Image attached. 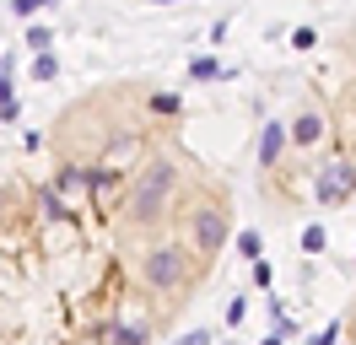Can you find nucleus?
<instances>
[{
    "label": "nucleus",
    "mask_w": 356,
    "mask_h": 345,
    "mask_svg": "<svg viewBox=\"0 0 356 345\" xmlns=\"http://www.w3.org/2000/svg\"><path fill=\"white\" fill-rule=\"evenodd\" d=\"M173 189H178V168H173V162L140 168V172H135V184H130V221H135V227H152L156 216L168 211Z\"/></svg>",
    "instance_id": "f257e3e1"
},
{
    "label": "nucleus",
    "mask_w": 356,
    "mask_h": 345,
    "mask_svg": "<svg viewBox=\"0 0 356 345\" xmlns=\"http://www.w3.org/2000/svg\"><path fill=\"white\" fill-rule=\"evenodd\" d=\"M140 280H146L152 291H178V286L189 280V254H184L178 243H156L152 254H140Z\"/></svg>",
    "instance_id": "f03ea898"
},
{
    "label": "nucleus",
    "mask_w": 356,
    "mask_h": 345,
    "mask_svg": "<svg viewBox=\"0 0 356 345\" xmlns=\"http://www.w3.org/2000/svg\"><path fill=\"white\" fill-rule=\"evenodd\" d=\"M189 243H195V254H222V243H227V211L222 205H200L189 216Z\"/></svg>",
    "instance_id": "7ed1b4c3"
},
{
    "label": "nucleus",
    "mask_w": 356,
    "mask_h": 345,
    "mask_svg": "<svg viewBox=\"0 0 356 345\" xmlns=\"http://www.w3.org/2000/svg\"><path fill=\"white\" fill-rule=\"evenodd\" d=\"M356 194V168L351 162H324V168L313 172V200L318 205H340V200H351Z\"/></svg>",
    "instance_id": "20e7f679"
},
{
    "label": "nucleus",
    "mask_w": 356,
    "mask_h": 345,
    "mask_svg": "<svg viewBox=\"0 0 356 345\" xmlns=\"http://www.w3.org/2000/svg\"><path fill=\"white\" fill-rule=\"evenodd\" d=\"M97 184H103V178H97V172H87V168H65L60 172V178H54V194H60V200H87L92 189H97Z\"/></svg>",
    "instance_id": "39448f33"
},
{
    "label": "nucleus",
    "mask_w": 356,
    "mask_h": 345,
    "mask_svg": "<svg viewBox=\"0 0 356 345\" xmlns=\"http://www.w3.org/2000/svg\"><path fill=\"white\" fill-rule=\"evenodd\" d=\"M286 141H291V129H286V125H265V135H259V168H275Z\"/></svg>",
    "instance_id": "423d86ee"
},
{
    "label": "nucleus",
    "mask_w": 356,
    "mask_h": 345,
    "mask_svg": "<svg viewBox=\"0 0 356 345\" xmlns=\"http://www.w3.org/2000/svg\"><path fill=\"white\" fill-rule=\"evenodd\" d=\"M286 129H291V141H297V146H318V135H324V119H318L313 108H302V113H297Z\"/></svg>",
    "instance_id": "0eeeda50"
},
{
    "label": "nucleus",
    "mask_w": 356,
    "mask_h": 345,
    "mask_svg": "<svg viewBox=\"0 0 356 345\" xmlns=\"http://www.w3.org/2000/svg\"><path fill=\"white\" fill-rule=\"evenodd\" d=\"M103 340L108 345H152V335H146V329H130V323H113Z\"/></svg>",
    "instance_id": "6e6552de"
},
{
    "label": "nucleus",
    "mask_w": 356,
    "mask_h": 345,
    "mask_svg": "<svg viewBox=\"0 0 356 345\" xmlns=\"http://www.w3.org/2000/svg\"><path fill=\"white\" fill-rule=\"evenodd\" d=\"M38 211H44L49 221H60V216H70V211H65V200H60L54 189H44V194H38Z\"/></svg>",
    "instance_id": "1a4fd4ad"
},
{
    "label": "nucleus",
    "mask_w": 356,
    "mask_h": 345,
    "mask_svg": "<svg viewBox=\"0 0 356 345\" xmlns=\"http://www.w3.org/2000/svg\"><path fill=\"white\" fill-rule=\"evenodd\" d=\"M189 76H195V81H216V76H222V65L211 60V54H200V60L189 65Z\"/></svg>",
    "instance_id": "9d476101"
},
{
    "label": "nucleus",
    "mask_w": 356,
    "mask_h": 345,
    "mask_svg": "<svg viewBox=\"0 0 356 345\" xmlns=\"http://www.w3.org/2000/svg\"><path fill=\"white\" fill-rule=\"evenodd\" d=\"M33 76H38V81H54V76H60V60H54V49L33 60Z\"/></svg>",
    "instance_id": "9b49d317"
},
{
    "label": "nucleus",
    "mask_w": 356,
    "mask_h": 345,
    "mask_svg": "<svg viewBox=\"0 0 356 345\" xmlns=\"http://www.w3.org/2000/svg\"><path fill=\"white\" fill-rule=\"evenodd\" d=\"M27 49H33V54H49V43H54V38H49V27H27Z\"/></svg>",
    "instance_id": "f8f14e48"
},
{
    "label": "nucleus",
    "mask_w": 356,
    "mask_h": 345,
    "mask_svg": "<svg viewBox=\"0 0 356 345\" xmlns=\"http://www.w3.org/2000/svg\"><path fill=\"white\" fill-rule=\"evenodd\" d=\"M302 254H324V227H308V232H302Z\"/></svg>",
    "instance_id": "ddd939ff"
},
{
    "label": "nucleus",
    "mask_w": 356,
    "mask_h": 345,
    "mask_svg": "<svg viewBox=\"0 0 356 345\" xmlns=\"http://www.w3.org/2000/svg\"><path fill=\"white\" fill-rule=\"evenodd\" d=\"M152 113H178V97H173V92H156V97H152Z\"/></svg>",
    "instance_id": "4468645a"
},
{
    "label": "nucleus",
    "mask_w": 356,
    "mask_h": 345,
    "mask_svg": "<svg viewBox=\"0 0 356 345\" xmlns=\"http://www.w3.org/2000/svg\"><path fill=\"white\" fill-rule=\"evenodd\" d=\"M313 43H318V33H313V27H297V33H291V49H313Z\"/></svg>",
    "instance_id": "2eb2a0df"
},
{
    "label": "nucleus",
    "mask_w": 356,
    "mask_h": 345,
    "mask_svg": "<svg viewBox=\"0 0 356 345\" xmlns=\"http://www.w3.org/2000/svg\"><path fill=\"white\" fill-rule=\"evenodd\" d=\"M254 280L270 291V280H275V270H270V259H254Z\"/></svg>",
    "instance_id": "dca6fc26"
},
{
    "label": "nucleus",
    "mask_w": 356,
    "mask_h": 345,
    "mask_svg": "<svg viewBox=\"0 0 356 345\" xmlns=\"http://www.w3.org/2000/svg\"><path fill=\"white\" fill-rule=\"evenodd\" d=\"M238 248H243V259H259V237H254V232H238Z\"/></svg>",
    "instance_id": "f3484780"
},
{
    "label": "nucleus",
    "mask_w": 356,
    "mask_h": 345,
    "mask_svg": "<svg viewBox=\"0 0 356 345\" xmlns=\"http://www.w3.org/2000/svg\"><path fill=\"white\" fill-rule=\"evenodd\" d=\"M334 340H340V323H330V329H318V335H313L308 345H334Z\"/></svg>",
    "instance_id": "a211bd4d"
},
{
    "label": "nucleus",
    "mask_w": 356,
    "mask_h": 345,
    "mask_svg": "<svg viewBox=\"0 0 356 345\" xmlns=\"http://www.w3.org/2000/svg\"><path fill=\"white\" fill-rule=\"evenodd\" d=\"M38 6H49V0H11V11H17V17H33Z\"/></svg>",
    "instance_id": "6ab92c4d"
},
{
    "label": "nucleus",
    "mask_w": 356,
    "mask_h": 345,
    "mask_svg": "<svg viewBox=\"0 0 356 345\" xmlns=\"http://www.w3.org/2000/svg\"><path fill=\"white\" fill-rule=\"evenodd\" d=\"M178 345H211V335H205V329H195V335H184Z\"/></svg>",
    "instance_id": "aec40b11"
},
{
    "label": "nucleus",
    "mask_w": 356,
    "mask_h": 345,
    "mask_svg": "<svg viewBox=\"0 0 356 345\" xmlns=\"http://www.w3.org/2000/svg\"><path fill=\"white\" fill-rule=\"evenodd\" d=\"M259 345H281V329H275V335H265V340H259Z\"/></svg>",
    "instance_id": "412c9836"
}]
</instances>
